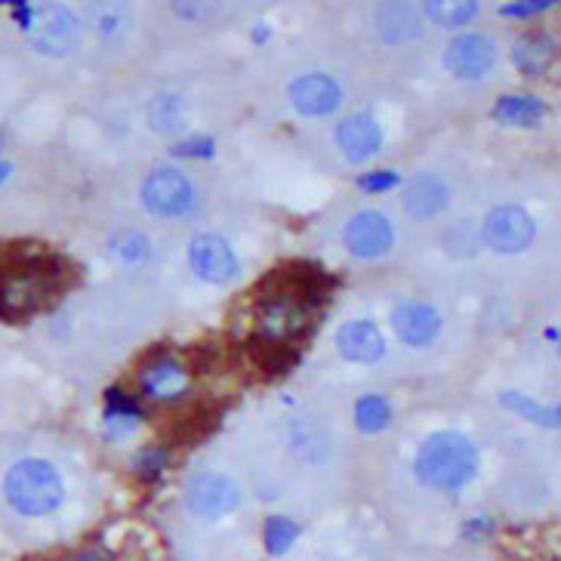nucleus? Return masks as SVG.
<instances>
[{"instance_id": "obj_5", "label": "nucleus", "mask_w": 561, "mask_h": 561, "mask_svg": "<svg viewBox=\"0 0 561 561\" xmlns=\"http://www.w3.org/2000/svg\"><path fill=\"white\" fill-rule=\"evenodd\" d=\"M142 204L154 216H182L195 207V185L176 167H158L142 182Z\"/></svg>"}, {"instance_id": "obj_29", "label": "nucleus", "mask_w": 561, "mask_h": 561, "mask_svg": "<svg viewBox=\"0 0 561 561\" xmlns=\"http://www.w3.org/2000/svg\"><path fill=\"white\" fill-rule=\"evenodd\" d=\"M105 398H108V413L105 416H136L139 420V404H136V398L124 396L121 389H108L105 392Z\"/></svg>"}, {"instance_id": "obj_10", "label": "nucleus", "mask_w": 561, "mask_h": 561, "mask_svg": "<svg viewBox=\"0 0 561 561\" xmlns=\"http://www.w3.org/2000/svg\"><path fill=\"white\" fill-rule=\"evenodd\" d=\"M392 241H396V229H392L389 216H382L380 210H364V214H355L348 219V253H355L362 260H377L382 253H389Z\"/></svg>"}, {"instance_id": "obj_24", "label": "nucleus", "mask_w": 561, "mask_h": 561, "mask_svg": "<svg viewBox=\"0 0 561 561\" xmlns=\"http://www.w3.org/2000/svg\"><path fill=\"white\" fill-rule=\"evenodd\" d=\"M389 420H392V408H389V401L380 396H364L358 398V404H355V423H358V430L362 432H382L389 426Z\"/></svg>"}, {"instance_id": "obj_2", "label": "nucleus", "mask_w": 561, "mask_h": 561, "mask_svg": "<svg viewBox=\"0 0 561 561\" xmlns=\"http://www.w3.org/2000/svg\"><path fill=\"white\" fill-rule=\"evenodd\" d=\"M3 496L19 515H50L59 510L66 488L59 472L47 460H19L10 466L7 479H3Z\"/></svg>"}, {"instance_id": "obj_32", "label": "nucleus", "mask_w": 561, "mask_h": 561, "mask_svg": "<svg viewBox=\"0 0 561 561\" xmlns=\"http://www.w3.org/2000/svg\"><path fill=\"white\" fill-rule=\"evenodd\" d=\"M549 3L546 0H537V3H518V7H503V16H530V13H537V10H546Z\"/></svg>"}, {"instance_id": "obj_3", "label": "nucleus", "mask_w": 561, "mask_h": 561, "mask_svg": "<svg viewBox=\"0 0 561 561\" xmlns=\"http://www.w3.org/2000/svg\"><path fill=\"white\" fill-rule=\"evenodd\" d=\"M53 272L37 260L0 268V314L3 318H25L44 306L53 290Z\"/></svg>"}, {"instance_id": "obj_14", "label": "nucleus", "mask_w": 561, "mask_h": 561, "mask_svg": "<svg viewBox=\"0 0 561 561\" xmlns=\"http://www.w3.org/2000/svg\"><path fill=\"white\" fill-rule=\"evenodd\" d=\"M336 146L340 151L346 154L348 161H355V164H362L367 158H374L382 146V130L380 124L374 121L370 115H348L340 121V127H336Z\"/></svg>"}, {"instance_id": "obj_8", "label": "nucleus", "mask_w": 561, "mask_h": 561, "mask_svg": "<svg viewBox=\"0 0 561 561\" xmlns=\"http://www.w3.org/2000/svg\"><path fill=\"white\" fill-rule=\"evenodd\" d=\"M188 510L195 512L198 518L216 522L222 515H229L231 510H238L241 503V491L229 476H219V472H201L198 479H192L188 484V494H185Z\"/></svg>"}, {"instance_id": "obj_27", "label": "nucleus", "mask_w": 561, "mask_h": 561, "mask_svg": "<svg viewBox=\"0 0 561 561\" xmlns=\"http://www.w3.org/2000/svg\"><path fill=\"white\" fill-rule=\"evenodd\" d=\"M112 250H115L121 260H127V263H136V260H142L146 256V250H149V241L139 234V231H124V234H117L112 238Z\"/></svg>"}, {"instance_id": "obj_31", "label": "nucleus", "mask_w": 561, "mask_h": 561, "mask_svg": "<svg viewBox=\"0 0 561 561\" xmlns=\"http://www.w3.org/2000/svg\"><path fill=\"white\" fill-rule=\"evenodd\" d=\"M210 149H214L210 139H188V142L176 146V154H182V158H188V154H210Z\"/></svg>"}, {"instance_id": "obj_18", "label": "nucleus", "mask_w": 561, "mask_h": 561, "mask_svg": "<svg viewBox=\"0 0 561 561\" xmlns=\"http://www.w3.org/2000/svg\"><path fill=\"white\" fill-rule=\"evenodd\" d=\"M512 62L522 75L528 78H540L546 75L552 62H556V41L543 32H528L522 34L515 44H512Z\"/></svg>"}, {"instance_id": "obj_1", "label": "nucleus", "mask_w": 561, "mask_h": 561, "mask_svg": "<svg viewBox=\"0 0 561 561\" xmlns=\"http://www.w3.org/2000/svg\"><path fill=\"white\" fill-rule=\"evenodd\" d=\"M413 469L426 488L460 491L479 476V450L460 432H435L416 450Z\"/></svg>"}, {"instance_id": "obj_13", "label": "nucleus", "mask_w": 561, "mask_h": 561, "mask_svg": "<svg viewBox=\"0 0 561 561\" xmlns=\"http://www.w3.org/2000/svg\"><path fill=\"white\" fill-rule=\"evenodd\" d=\"M340 96H343L340 83L333 81L331 75H321V71L302 75V78L290 83V102H294L299 115H331L333 108L340 105Z\"/></svg>"}, {"instance_id": "obj_34", "label": "nucleus", "mask_w": 561, "mask_h": 561, "mask_svg": "<svg viewBox=\"0 0 561 561\" xmlns=\"http://www.w3.org/2000/svg\"><path fill=\"white\" fill-rule=\"evenodd\" d=\"M71 561H108V559H102V556H96V552H78Z\"/></svg>"}, {"instance_id": "obj_15", "label": "nucleus", "mask_w": 561, "mask_h": 561, "mask_svg": "<svg viewBox=\"0 0 561 561\" xmlns=\"http://www.w3.org/2000/svg\"><path fill=\"white\" fill-rule=\"evenodd\" d=\"M336 348L346 362L374 364L386 355V340L374 321H348L336 333Z\"/></svg>"}, {"instance_id": "obj_4", "label": "nucleus", "mask_w": 561, "mask_h": 561, "mask_svg": "<svg viewBox=\"0 0 561 561\" xmlns=\"http://www.w3.org/2000/svg\"><path fill=\"white\" fill-rule=\"evenodd\" d=\"M25 32L34 50H41L44 56H68L81 44L83 25L75 16V10L62 3H44V7H32Z\"/></svg>"}, {"instance_id": "obj_30", "label": "nucleus", "mask_w": 561, "mask_h": 561, "mask_svg": "<svg viewBox=\"0 0 561 561\" xmlns=\"http://www.w3.org/2000/svg\"><path fill=\"white\" fill-rule=\"evenodd\" d=\"M358 185H362L364 192H386V188L398 185V176L392 173V170H382V173H367V176H362V180H358Z\"/></svg>"}, {"instance_id": "obj_25", "label": "nucleus", "mask_w": 561, "mask_h": 561, "mask_svg": "<svg viewBox=\"0 0 561 561\" xmlns=\"http://www.w3.org/2000/svg\"><path fill=\"white\" fill-rule=\"evenodd\" d=\"M149 121L161 133L180 130V124L185 121V102L180 96H154L149 105Z\"/></svg>"}, {"instance_id": "obj_22", "label": "nucleus", "mask_w": 561, "mask_h": 561, "mask_svg": "<svg viewBox=\"0 0 561 561\" xmlns=\"http://www.w3.org/2000/svg\"><path fill=\"white\" fill-rule=\"evenodd\" d=\"M500 404H506L515 413H522L528 423H537L543 430H556L559 426V408H549V404H540L534 398L522 396V392H503L500 396Z\"/></svg>"}, {"instance_id": "obj_20", "label": "nucleus", "mask_w": 561, "mask_h": 561, "mask_svg": "<svg viewBox=\"0 0 561 561\" xmlns=\"http://www.w3.org/2000/svg\"><path fill=\"white\" fill-rule=\"evenodd\" d=\"M546 115V105L537 96H500L494 117L512 127H537Z\"/></svg>"}, {"instance_id": "obj_6", "label": "nucleus", "mask_w": 561, "mask_h": 561, "mask_svg": "<svg viewBox=\"0 0 561 561\" xmlns=\"http://www.w3.org/2000/svg\"><path fill=\"white\" fill-rule=\"evenodd\" d=\"M309 306H312V299L306 297L299 287L297 290H280V294L265 297L263 306H260V328H263L265 340L284 343L287 336L306 331Z\"/></svg>"}, {"instance_id": "obj_35", "label": "nucleus", "mask_w": 561, "mask_h": 561, "mask_svg": "<svg viewBox=\"0 0 561 561\" xmlns=\"http://www.w3.org/2000/svg\"><path fill=\"white\" fill-rule=\"evenodd\" d=\"M7 173H10V164H3V161H0V180H3Z\"/></svg>"}, {"instance_id": "obj_21", "label": "nucleus", "mask_w": 561, "mask_h": 561, "mask_svg": "<svg viewBox=\"0 0 561 561\" xmlns=\"http://www.w3.org/2000/svg\"><path fill=\"white\" fill-rule=\"evenodd\" d=\"M426 16L442 28H462L479 16V3H472V0H435V3H426Z\"/></svg>"}, {"instance_id": "obj_33", "label": "nucleus", "mask_w": 561, "mask_h": 561, "mask_svg": "<svg viewBox=\"0 0 561 561\" xmlns=\"http://www.w3.org/2000/svg\"><path fill=\"white\" fill-rule=\"evenodd\" d=\"M176 13L185 19H195V16H204V13H210V7H192V3H180V7H176Z\"/></svg>"}, {"instance_id": "obj_16", "label": "nucleus", "mask_w": 561, "mask_h": 561, "mask_svg": "<svg viewBox=\"0 0 561 561\" xmlns=\"http://www.w3.org/2000/svg\"><path fill=\"white\" fill-rule=\"evenodd\" d=\"M450 188L442 176L435 173H416L404 182V210L416 219H432L447 207Z\"/></svg>"}, {"instance_id": "obj_11", "label": "nucleus", "mask_w": 561, "mask_h": 561, "mask_svg": "<svg viewBox=\"0 0 561 561\" xmlns=\"http://www.w3.org/2000/svg\"><path fill=\"white\" fill-rule=\"evenodd\" d=\"M188 263L210 284H229L238 278V256L229 248V241L219 234H198L188 244Z\"/></svg>"}, {"instance_id": "obj_28", "label": "nucleus", "mask_w": 561, "mask_h": 561, "mask_svg": "<svg viewBox=\"0 0 561 561\" xmlns=\"http://www.w3.org/2000/svg\"><path fill=\"white\" fill-rule=\"evenodd\" d=\"M164 466H167L164 447H149V450H142V454L136 457V472H139L146 481L158 479V476L164 472Z\"/></svg>"}, {"instance_id": "obj_19", "label": "nucleus", "mask_w": 561, "mask_h": 561, "mask_svg": "<svg viewBox=\"0 0 561 561\" xmlns=\"http://www.w3.org/2000/svg\"><path fill=\"white\" fill-rule=\"evenodd\" d=\"M377 34L389 44H404V41H413L416 34L423 32V19H420V10L411 7V3H386L377 10Z\"/></svg>"}, {"instance_id": "obj_12", "label": "nucleus", "mask_w": 561, "mask_h": 561, "mask_svg": "<svg viewBox=\"0 0 561 561\" xmlns=\"http://www.w3.org/2000/svg\"><path fill=\"white\" fill-rule=\"evenodd\" d=\"M392 328L401 343L423 348L435 343V336L442 333V314L430 302H401L392 312Z\"/></svg>"}, {"instance_id": "obj_9", "label": "nucleus", "mask_w": 561, "mask_h": 561, "mask_svg": "<svg viewBox=\"0 0 561 561\" xmlns=\"http://www.w3.org/2000/svg\"><path fill=\"white\" fill-rule=\"evenodd\" d=\"M496 62V47L488 34H460L447 44L445 66L454 78L479 81Z\"/></svg>"}, {"instance_id": "obj_7", "label": "nucleus", "mask_w": 561, "mask_h": 561, "mask_svg": "<svg viewBox=\"0 0 561 561\" xmlns=\"http://www.w3.org/2000/svg\"><path fill=\"white\" fill-rule=\"evenodd\" d=\"M481 234H484L488 248L496 250V253H522L534 241L537 226H534V216L528 210L506 204V207H496L488 214Z\"/></svg>"}, {"instance_id": "obj_17", "label": "nucleus", "mask_w": 561, "mask_h": 561, "mask_svg": "<svg viewBox=\"0 0 561 561\" xmlns=\"http://www.w3.org/2000/svg\"><path fill=\"white\" fill-rule=\"evenodd\" d=\"M139 382H142V392L154 401H173L188 389V370L176 358L161 355L139 370Z\"/></svg>"}, {"instance_id": "obj_26", "label": "nucleus", "mask_w": 561, "mask_h": 561, "mask_svg": "<svg viewBox=\"0 0 561 561\" xmlns=\"http://www.w3.org/2000/svg\"><path fill=\"white\" fill-rule=\"evenodd\" d=\"M299 537V528L290 522V518H280V515H275V518H268L265 522V549L272 552V556H284L290 546L297 543Z\"/></svg>"}, {"instance_id": "obj_23", "label": "nucleus", "mask_w": 561, "mask_h": 561, "mask_svg": "<svg viewBox=\"0 0 561 561\" xmlns=\"http://www.w3.org/2000/svg\"><path fill=\"white\" fill-rule=\"evenodd\" d=\"M90 22L102 37H117L130 28L133 13L127 3H93L90 7Z\"/></svg>"}]
</instances>
